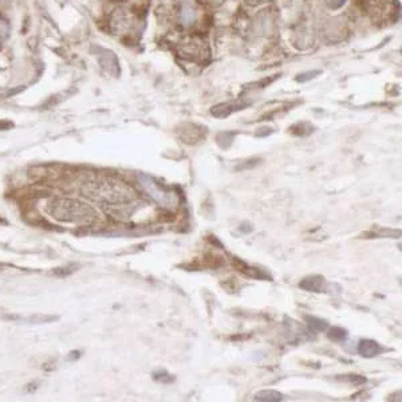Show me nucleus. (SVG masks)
<instances>
[{"label": "nucleus", "mask_w": 402, "mask_h": 402, "mask_svg": "<svg viewBox=\"0 0 402 402\" xmlns=\"http://www.w3.org/2000/svg\"><path fill=\"white\" fill-rule=\"evenodd\" d=\"M83 195L94 201H98L102 206L125 204L135 200V192L132 188L114 177H100L89 180L82 187Z\"/></svg>", "instance_id": "obj_1"}, {"label": "nucleus", "mask_w": 402, "mask_h": 402, "mask_svg": "<svg viewBox=\"0 0 402 402\" xmlns=\"http://www.w3.org/2000/svg\"><path fill=\"white\" fill-rule=\"evenodd\" d=\"M47 211L54 219L62 223L93 225L98 220L97 212L90 205L72 199H55L50 202Z\"/></svg>", "instance_id": "obj_2"}, {"label": "nucleus", "mask_w": 402, "mask_h": 402, "mask_svg": "<svg viewBox=\"0 0 402 402\" xmlns=\"http://www.w3.org/2000/svg\"><path fill=\"white\" fill-rule=\"evenodd\" d=\"M141 185L160 205L165 206V208H173V206L177 205V195L170 188L163 185L161 182H157L148 176H141Z\"/></svg>", "instance_id": "obj_3"}, {"label": "nucleus", "mask_w": 402, "mask_h": 402, "mask_svg": "<svg viewBox=\"0 0 402 402\" xmlns=\"http://www.w3.org/2000/svg\"><path fill=\"white\" fill-rule=\"evenodd\" d=\"M178 133H180V138L189 145L199 144L200 141H202V138H205L204 129L193 124L182 125L181 129H178Z\"/></svg>", "instance_id": "obj_4"}, {"label": "nucleus", "mask_w": 402, "mask_h": 402, "mask_svg": "<svg viewBox=\"0 0 402 402\" xmlns=\"http://www.w3.org/2000/svg\"><path fill=\"white\" fill-rule=\"evenodd\" d=\"M383 351V347L373 339H362L358 343V353L365 358H374Z\"/></svg>", "instance_id": "obj_5"}, {"label": "nucleus", "mask_w": 402, "mask_h": 402, "mask_svg": "<svg viewBox=\"0 0 402 402\" xmlns=\"http://www.w3.org/2000/svg\"><path fill=\"white\" fill-rule=\"evenodd\" d=\"M299 286L306 291L312 292H325L327 290V283L322 276H310V278L303 279L299 283Z\"/></svg>", "instance_id": "obj_6"}, {"label": "nucleus", "mask_w": 402, "mask_h": 402, "mask_svg": "<svg viewBox=\"0 0 402 402\" xmlns=\"http://www.w3.org/2000/svg\"><path fill=\"white\" fill-rule=\"evenodd\" d=\"M100 67L105 70L107 74L110 75H118L120 72V67H118V61L113 53H105L102 57L100 58Z\"/></svg>", "instance_id": "obj_7"}, {"label": "nucleus", "mask_w": 402, "mask_h": 402, "mask_svg": "<svg viewBox=\"0 0 402 402\" xmlns=\"http://www.w3.org/2000/svg\"><path fill=\"white\" fill-rule=\"evenodd\" d=\"M255 400L264 402H278L283 400V394L276 390H260L255 394Z\"/></svg>", "instance_id": "obj_8"}, {"label": "nucleus", "mask_w": 402, "mask_h": 402, "mask_svg": "<svg viewBox=\"0 0 402 402\" xmlns=\"http://www.w3.org/2000/svg\"><path fill=\"white\" fill-rule=\"evenodd\" d=\"M234 105L232 103H220V105L215 106L213 109L211 110V113L215 117H219V118H224V117H228V115L234 110Z\"/></svg>", "instance_id": "obj_9"}, {"label": "nucleus", "mask_w": 402, "mask_h": 402, "mask_svg": "<svg viewBox=\"0 0 402 402\" xmlns=\"http://www.w3.org/2000/svg\"><path fill=\"white\" fill-rule=\"evenodd\" d=\"M329 339L334 340V342H345L347 339V331L342 327H331L329 333H327Z\"/></svg>", "instance_id": "obj_10"}, {"label": "nucleus", "mask_w": 402, "mask_h": 402, "mask_svg": "<svg viewBox=\"0 0 402 402\" xmlns=\"http://www.w3.org/2000/svg\"><path fill=\"white\" fill-rule=\"evenodd\" d=\"M181 22L182 24L185 26H189V24L195 20V10L189 3H185V4L181 7Z\"/></svg>", "instance_id": "obj_11"}, {"label": "nucleus", "mask_w": 402, "mask_h": 402, "mask_svg": "<svg viewBox=\"0 0 402 402\" xmlns=\"http://www.w3.org/2000/svg\"><path fill=\"white\" fill-rule=\"evenodd\" d=\"M306 321L310 326V329L314 333H319V331H325L327 329V323L322 319H318L315 316H306Z\"/></svg>", "instance_id": "obj_12"}, {"label": "nucleus", "mask_w": 402, "mask_h": 402, "mask_svg": "<svg viewBox=\"0 0 402 402\" xmlns=\"http://www.w3.org/2000/svg\"><path fill=\"white\" fill-rule=\"evenodd\" d=\"M75 271H77V266H75V264H67V266H62V267L54 268L53 273L55 276L65 278V276H70V275L75 272Z\"/></svg>", "instance_id": "obj_13"}, {"label": "nucleus", "mask_w": 402, "mask_h": 402, "mask_svg": "<svg viewBox=\"0 0 402 402\" xmlns=\"http://www.w3.org/2000/svg\"><path fill=\"white\" fill-rule=\"evenodd\" d=\"M10 35V24L0 15V40H5Z\"/></svg>", "instance_id": "obj_14"}, {"label": "nucleus", "mask_w": 402, "mask_h": 402, "mask_svg": "<svg viewBox=\"0 0 402 402\" xmlns=\"http://www.w3.org/2000/svg\"><path fill=\"white\" fill-rule=\"evenodd\" d=\"M58 316L54 315H35L29 318L27 321H30L31 323H50V322L57 321Z\"/></svg>", "instance_id": "obj_15"}, {"label": "nucleus", "mask_w": 402, "mask_h": 402, "mask_svg": "<svg viewBox=\"0 0 402 402\" xmlns=\"http://www.w3.org/2000/svg\"><path fill=\"white\" fill-rule=\"evenodd\" d=\"M339 379L346 381V382L354 383V385H362V383L366 382V378L362 377V375H358V374H349V375H346V377H340Z\"/></svg>", "instance_id": "obj_16"}, {"label": "nucleus", "mask_w": 402, "mask_h": 402, "mask_svg": "<svg viewBox=\"0 0 402 402\" xmlns=\"http://www.w3.org/2000/svg\"><path fill=\"white\" fill-rule=\"evenodd\" d=\"M153 378L156 379L157 382L161 383H170L173 379H174L170 374H168L167 371H164V370H161V371H156V373L153 374Z\"/></svg>", "instance_id": "obj_17"}, {"label": "nucleus", "mask_w": 402, "mask_h": 402, "mask_svg": "<svg viewBox=\"0 0 402 402\" xmlns=\"http://www.w3.org/2000/svg\"><path fill=\"white\" fill-rule=\"evenodd\" d=\"M326 1L333 8H338V7H340V5L345 3V0H326Z\"/></svg>", "instance_id": "obj_18"}, {"label": "nucleus", "mask_w": 402, "mask_h": 402, "mask_svg": "<svg viewBox=\"0 0 402 402\" xmlns=\"http://www.w3.org/2000/svg\"><path fill=\"white\" fill-rule=\"evenodd\" d=\"M81 357V351H71L70 355H68V359L70 361H74V359H78Z\"/></svg>", "instance_id": "obj_19"}, {"label": "nucleus", "mask_w": 402, "mask_h": 402, "mask_svg": "<svg viewBox=\"0 0 402 402\" xmlns=\"http://www.w3.org/2000/svg\"><path fill=\"white\" fill-rule=\"evenodd\" d=\"M1 221H3V223H5V221L3 220V219H1V217H0V223H1Z\"/></svg>", "instance_id": "obj_20"}, {"label": "nucleus", "mask_w": 402, "mask_h": 402, "mask_svg": "<svg viewBox=\"0 0 402 402\" xmlns=\"http://www.w3.org/2000/svg\"><path fill=\"white\" fill-rule=\"evenodd\" d=\"M256 1H264V0H256Z\"/></svg>", "instance_id": "obj_21"}]
</instances>
